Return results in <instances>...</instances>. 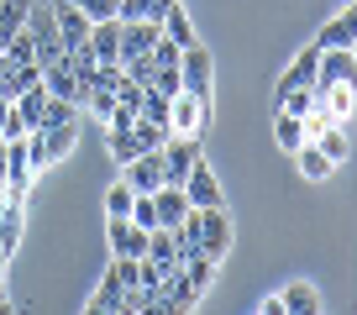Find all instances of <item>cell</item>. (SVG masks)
<instances>
[{"instance_id": "6da1fadb", "label": "cell", "mask_w": 357, "mask_h": 315, "mask_svg": "<svg viewBox=\"0 0 357 315\" xmlns=\"http://www.w3.org/2000/svg\"><path fill=\"white\" fill-rule=\"evenodd\" d=\"M178 84L190 95H200V100H215V58L205 43L178 47Z\"/></svg>"}, {"instance_id": "7a4b0ae2", "label": "cell", "mask_w": 357, "mask_h": 315, "mask_svg": "<svg viewBox=\"0 0 357 315\" xmlns=\"http://www.w3.org/2000/svg\"><path fill=\"white\" fill-rule=\"evenodd\" d=\"M26 142H32L37 169H47V163H58V158L74 153V142H79V116H74V121H58V126H37V132H26Z\"/></svg>"}, {"instance_id": "3957f363", "label": "cell", "mask_w": 357, "mask_h": 315, "mask_svg": "<svg viewBox=\"0 0 357 315\" xmlns=\"http://www.w3.org/2000/svg\"><path fill=\"white\" fill-rule=\"evenodd\" d=\"M32 179H37V158H32V142L22 137H6V194L26 200L32 194Z\"/></svg>"}, {"instance_id": "277c9868", "label": "cell", "mask_w": 357, "mask_h": 315, "mask_svg": "<svg viewBox=\"0 0 357 315\" xmlns=\"http://www.w3.org/2000/svg\"><path fill=\"white\" fill-rule=\"evenodd\" d=\"M211 105L215 100H200V95L178 90L174 100H168V132L174 137H200L205 126H211Z\"/></svg>"}, {"instance_id": "5b68a950", "label": "cell", "mask_w": 357, "mask_h": 315, "mask_svg": "<svg viewBox=\"0 0 357 315\" xmlns=\"http://www.w3.org/2000/svg\"><path fill=\"white\" fill-rule=\"evenodd\" d=\"M121 179L132 184L137 194L163 190V184H168V179H163V153H158V147H153V153H137L132 163H121Z\"/></svg>"}, {"instance_id": "8992f818", "label": "cell", "mask_w": 357, "mask_h": 315, "mask_svg": "<svg viewBox=\"0 0 357 315\" xmlns=\"http://www.w3.org/2000/svg\"><path fill=\"white\" fill-rule=\"evenodd\" d=\"M178 190L190 194V205H195V210H205V205H221V200H226V194H221V179H215V169L205 163V158L195 163L190 174H184V184H178Z\"/></svg>"}, {"instance_id": "52a82bcc", "label": "cell", "mask_w": 357, "mask_h": 315, "mask_svg": "<svg viewBox=\"0 0 357 315\" xmlns=\"http://www.w3.org/2000/svg\"><path fill=\"white\" fill-rule=\"evenodd\" d=\"M43 84H47V95H63V100H74L79 111H84V90H79V79H74V68H68L63 53L43 63Z\"/></svg>"}, {"instance_id": "ba28073f", "label": "cell", "mask_w": 357, "mask_h": 315, "mask_svg": "<svg viewBox=\"0 0 357 315\" xmlns=\"http://www.w3.org/2000/svg\"><path fill=\"white\" fill-rule=\"evenodd\" d=\"M147 252V231L132 215H111V258H142Z\"/></svg>"}, {"instance_id": "9c48e42d", "label": "cell", "mask_w": 357, "mask_h": 315, "mask_svg": "<svg viewBox=\"0 0 357 315\" xmlns=\"http://www.w3.org/2000/svg\"><path fill=\"white\" fill-rule=\"evenodd\" d=\"M84 47H89L95 63H116V53H121V16L95 22V26H89V37H84Z\"/></svg>"}, {"instance_id": "30bf717a", "label": "cell", "mask_w": 357, "mask_h": 315, "mask_svg": "<svg viewBox=\"0 0 357 315\" xmlns=\"http://www.w3.org/2000/svg\"><path fill=\"white\" fill-rule=\"evenodd\" d=\"M158 43V22H121V53L116 63H132V58H147Z\"/></svg>"}, {"instance_id": "8fae6325", "label": "cell", "mask_w": 357, "mask_h": 315, "mask_svg": "<svg viewBox=\"0 0 357 315\" xmlns=\"http://www.w3.org/2000/svg\"><path fill=\"white\" fill-rule=\"evenodd\" d=\"M315 47H321V53H326V47H357V6H342V11L321 26Z\"/></svg>"}, {"instance_id": "7c38bea8", "label": "cell", "mask_w": 357, "mask_h": 315, "mask_svg": "<svg viewBox=\"0 0 357 315\" xmlns=\"http://www.w3.org/2000/svg\"><path fill=\"white\" fill-rule=\"evenodd\" d=\"M357 74V47H326L321 63H315V84H336V79Z\"/></svg>"}, {"instance_id": "4fadbf2b", "label": "cell", "mask_w": 357, "mask_h": 315, "mask_svg": "<svg viewBox=\"0 0 357 315\" xmlns=\"http://www.w3.org/2000/svg\"><path fill=\"white\" fill-rule=\"evenodd\" d=\"M53 22H58V37H63V47H79L89 37V16L79 11V6H68V0H53Z\"/></svg>"}, {"instance_id": "5bb4252c", "label": "cell", "mask_w": 357, "mask_h": 315, "mask_svg": "<svg viewBox=\"0 0 357 315\" xmlns=\"http://www.w3.org/2000/svg\"><path fill=\"white\" fill-rule=\"evenodd\" d=\"M153 205H158V226H178L184 215L195 210L190 194L178 190V184H163V190H153Z\"/></svg>"}, {"instance_id": "9a60e30c", "label": "cell", "mask_w": 357, "mask_h": 315, "mask_svg": "<svg viewBox=\"0 0 357 315\" xmlns=\"http://www.w3.org/2000/svg\"><path fill=\"white\" fill-rule=\"evenodd\" d=\"M26 32H32V43H37V63H47V58L63 53V37H58L53 16H26Z\"/></svg>"}, {"instance_id": "2e32d148", "label": "cell", "mask_w": 357, "mask_h": 315, "mask_svg": "<svg viewBox=\"0 0 357 315\" xmlns=\"http://www.w3.org/2000/svg\"><path fill=\"white\" fill-rule=\"evenodd\" d=\"M37 74H43V63H16V58H6V63H0V95L16 100L26 84H37Z\"/></svg>"}, {"instance_id": "e0dca14e", "label": "cell", "mask_w": 357, "mask_h": 315, "mask_svg": "<svg viewBox=\"0 0 357 315\" xmlns=\"http://www.w3.org/2000/svg\"><path fill=\"white\" fill-rule=\"evenodd\" d=\"M294 163H300V174H305V179H310V184H321V179H331V169H336V163H331V158H326V153H321V147H315V142H310V137H305V142H300V147H294Z\"/></svg>"}, {"instance_id": "ac0fdd59", "label": "cell", "mask_w": 357, "mask_h": 315, "mask_svg": "<svg viewBox=\"0 0 357 315\" xmlns=\"http://www.w3.org/2000/svg\"><path fill=\"white\" fill-rule=\"evenodd\" d=\"M158 32H163V37H168V43H174V47H190V43H200V37H195V26H190V11H184L178 0H174V6H168V11H163V22H158Z\"/></svg>"}, {"instance_id": "d6986e66", "label": "cell", "mask_w": 357, "mask_h": 315, "mask_svg": "<svg viewBox=\"0 0 357 315\" xmlns=\"http://www.w3.org/2000/svg\"><path fill=\"white\" fill-rule=\"evenodd\" d=\"M315 63H321V47H300V58H294L289 68H284V79H279V90H300V84H315Z\"/></svg>"}, {"instance_id": "ffe728a7", "label": "cell", "mask_w": 357, "mask_h": 315, "mask_svg": "<svg viewBox=\"0 0 357 315\" xmlns=\"http://www.w3.org/2000/svg\"><path fill=\"white\" fill-rule=\"evenodd\" d=\"M310 142H315V147H321V153H326V158H331V163H342V158H347V153H352V137H347V121H326V126H321V132H315V137H310Z\"/></svg>"}, {"instance_id": "44dd1931", "label": "cell", "mask_w": 357, "mask_h": 315, "mask_svg": "<svg viewBox=\"0 0 357 315\" xmlns=\"http://www.w3.org/2000/svg\"><path fill=\"white\" fill-rule=\"evenodd\" d=\"M279 305H284V315H315L321 310V294H315V284H289V289L279 294Z\"/></svg>"}, {"instance_id": "7402d4cb", "label": "cell", "mask_w": 357, "mask_h": 315, "mask_svg": "<svg viewBox=\"0 0 357 315\" xmlns=\"http://www.w3.org/2000/svg\"><path fill=\"white\" fill-rule=\"evenodd\" d=\"M105 153H111L116 163H132V158L142 153V142H137L132 126H105Z\"/></svg>"}, {"instance_id": "603a6c76", "label": "cell", "mask_w": 357, "mask_h": 315, "mask_svg": "<svg viewBox=\"0 0 357 315\" xmlns=\"http://www.w3.org/2000/svg\"><path fill=\"white\" fill-rule=\"evenodd\" d=\"M32 16V0H0V43H11Z\"/></svg>"}, {"instance_id": "cb8c5ba5", "label": "cell", "mask_w": 357, "mask_h": 315, "mask_svg": "<svg viewBox=\"0 0 357 315\" xmlns=\"http://www.w3.org/2000/svg\"><path fill=\"white\" fill-rule=\"evenodd\" d=\"M273 137H279V147H284V153H294V147L305 142V116L273 111Z\"/></svg>"}, {"instance_id": "d4e9b609", "label": "cell", "mask_w": 357, "mask_h": 315, "mask_svg": "<svg viewBox=\"0 0 357 315\" xmlns=\"http://www.w3.org/2000/svg\"><path fill=\"white\" fill-rule=\"evenodd\" d=\"M273 111L310 116V111H315V84H300V90H279V95H273Z\"/></svg>"}, {"instance_id": "484cf974", "label": "cell", "mask_w": 357, "mask_h": 315, "mask_svg": "<svg viewBox=\"0 0 357 315\" xmlns=\"http://www.w3.org/2000/svg\"><path fill=\"white\" fill-rule=\"evenodd\" d=\"M174 6V0H121V22H163V11Z\"/></svg>"}, {"instance_id": "4316f807", "label": "cell", "mask_w": 357, "mask_h": 315, "mask_svg": "<svg viewBox=\"0 0 357 315\" xmlns=\"http://www.w3.org/2000/svg\"><path fill=\"white\" fill-rule=\"evenodd\" d=\"M121 294H126V289H121V284H116V279H111V273H105V279H100V289L89 294V305H84V310H89V315H105V310H121Z\"/></svg>"}, {"instance_id": "83f0119b", "label": "cell", "mask_w": 357, "mask_h": 315, "mask_svg": "<svg viewBox=\"0 0 357 315\" xmlns=\"http://www.w3.org/2000/svg\"><path fill=\"white\" fill-rule=\"evenodd\" d=\"M132 132H137V142H142V153H153V147H163L168 137H174L163 121H147V116H137V121H132Z\"/></svg>"}, {"instance_id": "f1b7e54d", "label": "cell", "mask_w": 357, "mask_h": 315, "mask_svg": "<svg viewBox=\"0 0 357 315\" xmlns=\"http://www.w3.org/2000/svg\"><path fill=\"white\" fill-rule=\"evenodd\" d=\"M132 200H137V190L126 179H116L111 190H105V215H126V210H132Z\"/></svg>"}, {"instance_id": "f546056e", "label": "cell", "mask_w": 357, "mask_h": 315, "mask_svg": "<svg viewBox=\"0 0 357 315\" xmlns=\"http://www.w3.org/2000/svg\"><path fill=\"white\" fill-rule=\"evenodd\" d=\"M147 90H158L163 100H174L184 84H178V63H168V68H153V79H147Z\"/></svg>"}, {"instance_id": "4dcf8cb0", "label": "cell", "mask_w": 357, "mask_h": 315, "mask_svg": "<svg viewBox=\"0 0 357 315\" xmlns=\"http://www.w3.org/2000/svg\"><path fill=\"white\" fill-rule=\"evenodd\" d=\"M6 58H16V63H37V43H32V32H26V26L6 43Z\"/></svg>"}, {"instance_id": "1f68e13d", "label": "cell", "mask_w": 357, "mask_h": 315, "mask_svg": "<svg viewBox=\"0 0 357 315\" xmlns=\"http://www.w3.org/2000/svg\"><path fill=\"white\" fill-rule=\"evenodd\" d=\"M68 6H79L89 22H111V16L121 11V0H68Z\"/></svg>"}, {"instance_id": "d6a6232c", "label": "cell", "mask_w": 357, "mask_h": 315, "mask_svg": "<svg viewBox=\"0 0 357 315\" xmlns=\"http://www.w3.org/2000/svg\"><path fill=\"white\" fill-rule=\"evenodd\" d=\"M126 215H132V221L142 226V231H153V226H158V205H153V194H137V200H132V210H126Z\"/></svg>"}, {"instance_id": "836d02e7", "label": "cell", "mask_w": 357, "mask_h": 315, "mask_svg": "<svg viewBox=\"0 0 357 315\" xmlns=\"http://www.w3.org/2000/svg\"><path fill=\"white\" fill-rule=\"evenodd\" d=\"M22 132H26V126L16 121V105L6 100V95H0V137H22Z\"/></svg>"}]
</instances>
